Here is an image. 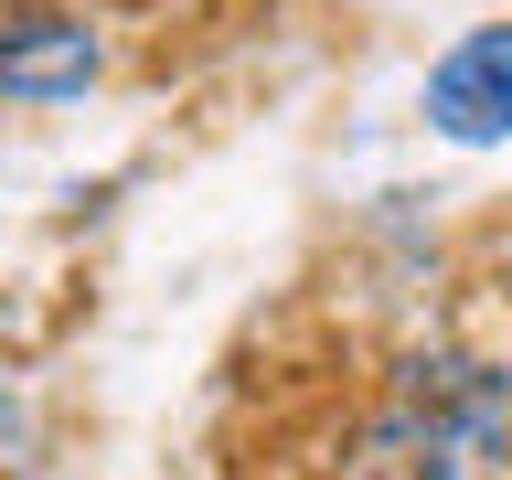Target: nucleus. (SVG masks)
<instances>
[{
  "label": "nucleus",
  "instance_id": "obj_1",
  "mask_svg": "<svg viewBox=\"0 0 512 480\" xmlns=\"http://www.w3.org/2000/svg\"><path fill=\"white\" fill-rule=\"evenodd\" d=\"M427 128L438 139H459V150H491V139H512V22H480L459 32L438 64H427Z\"/></svg>",
  "mask_w": 512,
  "mask_h": 480
},
{
  "label": "nucleus",
  "instance_id": "obj_3",
  "mask_svg": "<svg viewBox=\"0 0 512 480\" xmlns=\"http://www.w3.org/2000/svg\"><path fill=\"white\" fill-rule=\"evenodd\" d=\"M0 416H11V395H0Z\"/></svg>",
  "mask_w": 512,
  "mask_h": 480
},
{
  "label": "nucleus",
  "instance_id": "obj_2",
  "mask_svg": "<svg viewBox=\"0 0 512 480\" xmlns=\"http://www.w3.org/2000/svg\"><path fill=\"white\" fill-rule=\"evenodd\" d=\"M96 86V32L75 11H11L0 22V96L11 107H64Z\"/></svg>",
  "mask_w": 512,
  "mask_h": 480
}]
</instances>
